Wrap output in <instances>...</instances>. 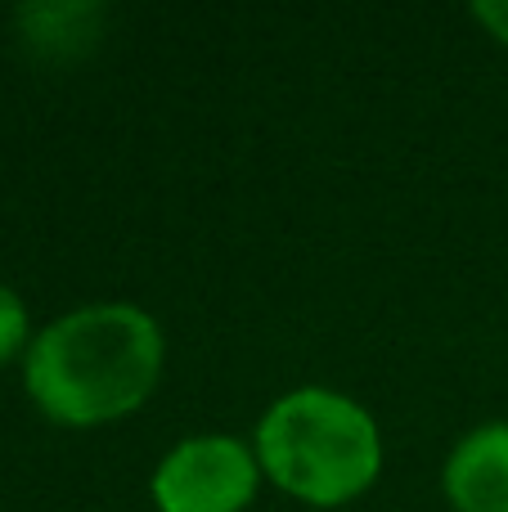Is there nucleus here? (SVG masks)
Returning a JSON list of instances; mask_svg holds the SVG:
<instances>
[{
	"instance_id": "1",
	"label": "nucleus",
	"mask_w": 508,
	"mask_h": 512,
	"mask_svg": "<svg viewBox=\"0 0 508 512\" xmlns=\"http://www.w3.org/2000/svg\"><path fill=\"white\" fill-rule=\"evenodd\" d=\"M18 373L45 423L63 432H104L158 396L167 333L158 315L135 301H86L36 328Z\"/></svg>"
},
{
	"instance_id": "2",
	"label": "nucleus",
	"mask_w": 508,
	"mask_h": 512,
	"mask_svg": "<svg viewBox=\"0 0 508 512\" xmlns=\"http://www.w3.org/2000/svg\"><path fill=\"white\" fill-rule=\"evenodd\" d=\"M248 441L266 486L315 512L360 504L387 463L383 427L369 405L324 382L279 391Z\"/></svg>"
},
{
	"instance_id": "3",
	"label": "nucleus",
	"mask_w": 508,
	"mask_h": 512,
	"mask_svg": "<svg viewBox=\"0 0 508 512\" xmlns=\"http://www.w3.org/2000/svg\"><path fill=\"white\" fill-rule=\"evenodd\" d=\"M261 486L266 477L248 436L189 432L153 463L149 504L153 512H252Z\"/></svg>"
},
{
	"instance_id": "4",
	"label": "nucleus",
	"mask_w": 508,
	"mask_h": 512,
	"mask_svg": "<svg viewBox=\"0 0 508 512\" xmlns=\"http://www.w3.org/2000/svg\"><path fill=\"white\" fill-rule=\"evenodd\" d=\"M441 495L450 512H508V418H486L450 445Z\"/></svg>"
},
{
	"instance_id": "5",
	"label": "nucleus",
	"mask_w": 508,
	"mask_h": 512,
	"mask_svg": "<svg viewBox=\"0 0 508 512\" xmlns=\"http://www.w3.org/2000/svg\"><path fill=\"white\" fill-rule=\"evenodd\" d=\"M14 23L36 59L77 63L104 41L108 9L95 0H32L14 14Z\"/></svg>"
},
{
	"instance_id": "6",
	"label": "nucleus",
	"mask_w": 508,
	"mask_h": 512,
	"mask_svg": "<svg viewBox=\"0 0 508 512\" xmlns=\"http://www.w3.org/2000/svg\"><path fill=\"white\" fill-rule=\"evenodd\" d=\"M32 324V310H27L23 292L9 288V283H0V369H9V364H23L27 346H32L36 337Z\"/></svg>"
},
{
	"instance_id": "7",
	"label": "nucleus",
	"mask_w": 508,
	"mask_h": 512,
	"mask_svg": "<svg viewBox=\"0 0 508 512\" xmlns=\"http://www.w3.org/2000/svg\"><path fill=\"white\" fill-rule=\"evenodd\" d=\"M468 14H473V23L482 27L495 45H504L508 50V0H473Z\"/></svg>"
}]
</instances>
